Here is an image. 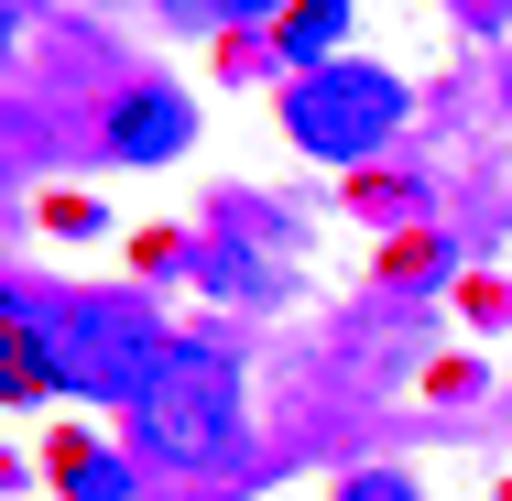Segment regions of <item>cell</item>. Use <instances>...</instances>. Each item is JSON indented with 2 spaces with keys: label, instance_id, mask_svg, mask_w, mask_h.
I'll use <instances>...</instances> for the list:
<instances>
[{
  "label": "cell",
  "instance_id": "8992f818",
  "mask_svg": "<svg viewBox=\"0 0 512 501\" xmlns=\"http://www.w3.org/2000/svg\"><path fill=\"white\" fill-rule=\"evenodd\" d=\"M66 501H120V469H109V458H77V469H66Z\"/></svg>",
  "mask_w": 512,
  "mask_h": 501
},
{
  "label": "cell",
  "instance_id": "9c48e42d",
  "mask_svg": "<svg viewBox=\"0 0 512 501\" xmlns=\"http://www.w3.org/2000/svg\"><path fill=\"white\" fill-rule=\"evenodd\" d=\"M0 22H33V0H0Z\"/></svg>",
  "mask_w": 512,
  "mask_h": 501
},
{
  "label": "cell",
  "instance_id": "5b68a950",
  "mask_svg": "<svg viewBox=\"0 0 512 501\" xmlns=\"http://www.w3.org/2000/svg\"><path fill=\"white\" fill-rule=\"evenodd\" d=\"M273 33H284V55H295V66H327V55H338V33H349V0H295V11H284V22H273Z\"/></svg>",
  "mask_w": 512,
  "mask_h": 501
},
{
  "label": "cell",
  "instance_id": "6da1fadb",
  "mask_svg": "<svg viewBox=\"0 0 512 501\" xmlns=\"http://www.w3.org/2000/svg\"><path fill=\"white\" fill-rule=\"evenodd\" d=\"M0 327L44 360V382H66V393H99V403H142L153 382V360H164V338H153V316L120 295H0Z\"/></svg>",
  "mask_w": 512,
  "mask_h": 501
},
{
  "label": "cell",
  "instance_id": "277c9868",
  "mask_svg": "<svg viewBox=\"0 0 512 501\" xmlns=\"http://www.w3.org/2000/svg\"><path fill=\"white\" fill-rule=\"evenodd\" d=\"M186 131H197V120H186L175 88H142V99L109 120V153H120V164H164V153H186Z\"/></svg>",
  "mask_w": 512,
  "mask_h": 501
},
{
  "label": "cell",
  "instance_id": "52a82bcc",
  "mask_svg": "<svg viewBox=\"0 0 512 501\" xmlns=\"http://www.w3.org/2000/svg\"><path fill=\"white\" fill-rule=\"evenodd\" d=\"M338 501H414V480H393V469H360V480H349Z\"/></svg>",
  "mask_w": 512,
  "mask_h": 501
},
{
  "label": "cell",
  "instance_id": "8fae6325",
  "mask_svg": "<svg viewBox=\"0 0 512 501\" xmlns=\"http://www.w3.org/2000/svg\"><path fill=\"white\" fill-rule=\"evenodd\" d=\"M502 99H512V77H502Z\"/></svg>",
  "mask_w": 512,
  "mask_h": 501
},
{
  "label": "cell",
  "instance_id": "3957f363",
  "mask_svg": "<svg viewBox=\"0 0 512 501\" xmlns=\"http://www.w3.org/2000/svg\"><path fill=\"white\" fill-rule=\"evenodd\" d=\"M393 120H404V77H382V66H316V77L284 88V131H295V153H316V164L382 153Z\"/></svg>",
  "mask_w": 512,
  "mask_h": 501
},
{
  "label": "cell",
  "instance_id": "30bf717a",
  "mask_svg": "<svg viewBox=\"0 0 512 501\" xmlns=\"http://www.w3.org/2000/svg\"><path fill=\"white\" fill-rule=\"evenodd\" d=\"M0 55H11V22H0Z\"/></svg>",
  "mask_w": 512,
  "mask_h": 501
},
{
  "label": "cell",
  "instance_id": "ba28073f",
  "mask_svg": "<svg viewBox=\"0 0 512 501\" xmlns=\"http://www.w3.org/2000/svg\"><path fill=\"white\" fill-rule=\"evenodd\" d=\"M197 11H218V22H262V11H295V0H197Z\"/></svg>",
  "mask_w": 512,
  "mask_h": 501
},
{
  "label": "cell",
  "instance_id": "7a4b0ae2",
  "mask_svg": "<svg viewBox=\"0 0 512 501\" xmlns=\"http://www.w3.org/2000/svg\"><path fill=\"white\" fill-rule=\"evenodd\" d=\"M131 425H142L153 458H218L240 436V371L218 349H164L142 403H131Z\"/></svg>",
  "mask_w": 512,
  "mask_h": 501
}]
</instances>
